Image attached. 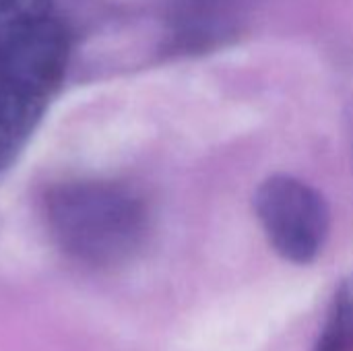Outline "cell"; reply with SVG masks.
<instances>
[{
  "mask_svg": "<svg viewBox=\"0 0 353 351\" xmlns=\"http://www.w3.org/2000/svg\"><path fill=\"white\" fill-rule=\"evenodd\" d=\"M46 223L58 248L89 267H118L145 244L149 211L130 188L103 180H74L46 197Z\"/></svg>",
  "mask_w": 353,
  "mask_h": 351,
  "instance_id": "obj_1",
  "label": "cell"
},
{
  "mask_svg": "<svg viewBox=\"0 0 353 351\" xmlns=\"http://www.w3.org/2000/svg\"><path fill=\"white\" fill-rule=\"evenodd\" d=\"M68 56V31L54 17L0 48V170L12 163L48 110Z\"/></svg>",
  "mask_w": 353,
  "mask_h": 351,
  "instance_id": "obj_2",
  "label": "cell"
},
{
  "mask_svg": "<svg viewBox=\"0 0 353 351\" xmlns=\"http://www.w3.org/2000/svg\"><path fill=\"white\" fill-rule=\"evenodd\" d=\"M52 0H0V48L50 19Z\"/></svg>",
  "mask_w": 353,
  "mask_h": 351,
  "instance_id": "obj_5",
  "label": "cell"
},
{
  "mask_svg": "<svg viewBox=\"0 0 353 351\" xmlns=\"http://www.w3.org/2000/svg\"><path fill=\"white\" fill-rule=\"evenodd\" d=\"M314 351H353V271L333 296Z\"/></svg>",
  "mask_w": 353,
  "mask_h": 351,
  "instance_id": "obj_4",
  "label": "cell"
},
{
  "mask_svg": "<svg viewBox=\"0 0 353 351\" xmlns=\"http://www.w3.org/2000/svg\"><path fill=\"white\" fill-rule=\"evenodd\" d=\"M256 219L273 250L296 265H308L323 252L329 232V205L310 184L275 174L254 192Z\"/></svg>",
  "mask_w": 353,
  "mask_h": 351,
  "instance_id": "obj_3",
  "label": "cell"
}]
</instances>
